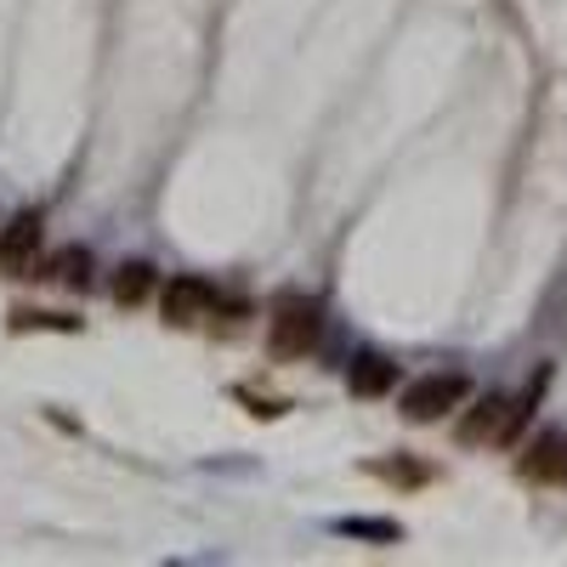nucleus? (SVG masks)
I'll use <instances>...</instances> for the list:
<instances>
[{
  "instance_id": "1",
  "label": "nucleus",
  "mask_w": 567,
  "mask_h": 567,
  "mask_svg": "<svg viewBox=\"0 0 567 567\" xmlns=\"http://www.w3.org/2000/svg\"><path fill=\"white\" fill-rule=\"evenodd\" d=\"M528 409H534V398L488 392V398H477L460 414V443L465 449H511L516 437H523V425H528Z\"/></svg>"
},
{
  "instance_id": "2",
  "label": "nucleus",
  "mask_w": 567,
  "mask_h": 567,
  "mask_svg": "<svg viewBox=\"0 0 567 567\" xmlns=\"http://www.w3.org/2000/svg\"><path fill=\"white\" fill-rule=\"evenodd\" d=\"M318 336H323V318H318V307L312 301H301V296H278L272 301V312H267V347H272V358H307L312 347H318Z\"/></svg>"
},
{
  "instance_id": "3",
  "label": "nucleus",
  "mask_w": 567,
  "mask_h": 567,
  "mask_svg": "<svg viewBox=\"0 0 567 567\" xmlns=\"http://www.w3.org/2000/svg\"><path fill=\"white\" fill-rule=\"evenodd\" d=\"M465 398H471L465 374L437 369V374H420V381L403 386V414H409V420H443V414H454Z\"/></svg>"
},
{
  "instance_id": "4",
  "label": "nucleus",
  "mask_w": 567,
  "mask_h": 567,
  "mask_svg": "<svg viewBox=\"0 0 567 567\" xmlns=\"http://www.w3.org/2000/svg\"><path fill=\"white\" fill-rule=\"evenodd\" d=\"M40 250H45V221L34 210H18L7 227H0V267H7L12 278H34Z\"/></svg>"
},
{
  "instance_id": "5",
  "label": "nucleus",
  "mask_w": 567,
  "mask_h": 567,
  "mask_svg": "<svg viewBox=\"0 0 567 567\" xmlns=\"http://www.w3.org/2000/svg\"><path fill=\"white\" fill-rule=\"evenodd\" d=\"M159 312H165V323H176V329L210 318V312H216V284L199 278V272H176L165 290H159Z\"/></svg>"
},
{
  "instance_id": "6",
  "label": "nucleus",
  "mask_w": 567,
  "mask_h": 567,
  "mask_svg": "<svg viewBox=\"0 0 567 567\" xmlns=\"http://www.w3.org/2000/svg\"><path fill=\"white\" fill-rule=\"evenodd\" d=\"M523 477L534 483H561L567 477V437L561 432H539L523 454Z\"/></svg>"
},
{
  "instance_id": "7",
  "label": "nucleus",
  "mask_w": 567,
  "mask_h": 567,
  "mask_svg": "<svg viewBox=\"0 0 567 567\" xmlns=\"http://www.w3.org/2000/svg\"><path fill=\"white\" fill-rule=\"evenodd\" d=\"M398 386V363H386V358H358L352 369H347V392L352 398H386Z\"/></svg>"
},
{
  "instance_id": "8",
  "label": "nucleus",
  "mask_w": 567,
  "mask_h": 567,
  "mask_svg": "<svg viewBox=\"0 0 567 567\" xmlns=\"http://www.w3.org/2000/svg\"><path fill=\"white\" fill-rule=\"evenodd\" d=\"M34 278H52V284H63V290H85L91 256H85V250H58L52 261H40V267H34Z\"/></svg>"
},
{
  "instance_id": "9",
  "label": "nucleus",
  "mask_w": 567,
  "mask_h": 567,
  "mask_svg": "<svg viewBox=\"0 0 567 567\" xmlns=\"http://www.w3.org/2000/svg\"><path fill=\"white\" fill-rule=\"evenodd\" d=\"M148 290H154V267H142V261H125V267L114 272V301H120V307H136V301H148Z\"/></svg>"
},
{
  "instance_id": "10",
  "label": "nucleus",
  "mask_w": 567,
  "mask_h": 567,
  "mask_svg": "<svg viewBox=\"0 0 567 567\" xmlns=\"http://www.w3.org/2000/svg\"><path fill=\"white\" fill-rule=\"evenodd\" d=\"M12 329H80L63 312H12Z\"/></svg>"
},
{
  "instance_id": "11",
  "label": "nucleus",
  "mask_w": 567,
  "mask_h": 567,
  "mask_svg": "<svg viewBox=\"0 0 567 567\" xmlns=\"http://www.w3.org/2000/svg\"><path fill=\"white\" fill-rule=\"evenodd\" d=\"M341 534H358V539H398V528H392V523H369V516H347Z\"/></svg>"
}]
</instances>
